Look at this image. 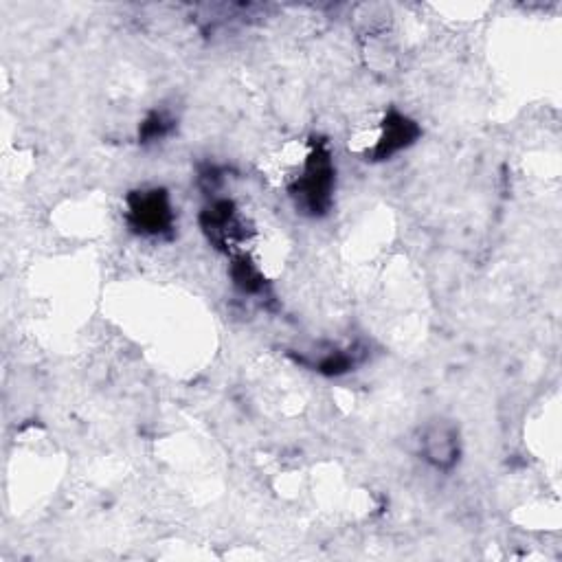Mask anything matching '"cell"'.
Masks as SVG:
<instances>
[{"label":"cell","mask_w":562,"mask_h":562,"mask_svg":"<svg viewBox=\"0 0 562 562\" xmlns=\"http://www.w3.org/2000/svg\"><path fill=\"white\" fill-rule=\"evenodd\" d=\"M332 187H334V165L328 150L323 145H317L308 156V163L303 167V174L299 181L292 187V196L299 200V205L314 213H323L330 207L332 200Z\"/></svg>","instance_id":"obj_1"},{"label":"cell","mask_w":562,"mask_h":562,"mask_svg":"<svg viewBox=\"0 0 562 562\" xmlns=\"http://www.w3.org/2000/svg\"><path fill=\"white\" fill-rule=\"evenodd\" d=\"M128 220L134 229L145 235H161L172 224V205L165 191H137L128 200Z\"/></svg>","instance_id":"obj_2"},{"label":"cell","mask_w":562,"mask_h":562,"mask_svg":"<svg viewBox=\"0 0 562 562\" xmlns=\"http://www.w3.org/2000/svg\"><path fill=\"white\" fill-rule=\"evenodd\" d=\"M415 137H418V126L404 115L391 112L385 123H382V134L376 145V156L378 159H387V156L396 154L407 148V145H411Z\"/></svg>","instance_id":"obj_3"},{"label":"cell","mask_w":562,"mask_h":562,"mask_svg":"<svg viewBox=\"0 0 562 562\" xmlns=\"http://www.w3.org/2000/svg\"><path fill=\"white\" fill-rule=\"evenodd\" d=\"M424 457L437 468H451L457 459V433L448 426H433L424 433Z\"/></svg>","instance_id":"obj_4"},{"label":"cell","mask_w":562,"mask_h":562,"mask_svg":"<svg viewBox=\"0 0 562 562\" xmlns=\"http://www.w3.org/2000/svg\"><path fill=\"white\" fill-rule=\"evenodd\" d=\"M165 132H167V121L163 115H152L148 121H145V126H143V134L148 139H156V137H165Z\"/></svg>","instance_id":"obj_5"}]
</instances>
